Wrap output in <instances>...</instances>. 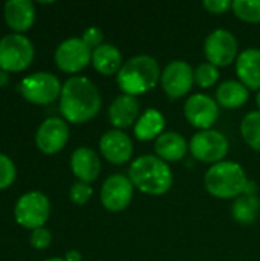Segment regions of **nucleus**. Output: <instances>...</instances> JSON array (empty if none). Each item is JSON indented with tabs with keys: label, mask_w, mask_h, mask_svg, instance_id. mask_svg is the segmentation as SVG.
I'll list each match as a JSON object with an SVG mask.
<instances>
[{
	"label": "nucleus",
	"mask_w": 260,
	"mask_h": 261,
	"mask_svg": "<svg viewBox=\"0 0 260 261\" xmlns=\"http://www.w3.org/2000/svg\"><path fill=\"white\" fill-rule=\"evenodd\" d=\"M231 9L247 23H260V0H234Z\"/></svg>",
	"instance_id": "nucleus-26"
},
{
	"label": "nucleus",
	"mask_w": 260,
	"mask_h": 261,
	"mask_svg": "<svg viewBox=\"0 0 260 261\" xmlns=\"http://www.w3.org/2000/svg\"><path fill=\"white\" fill-rule=\"evenodd\" d=\"M228 139L218 130H201L190 141V151L195 159L205 164H219L228 154Z\"/></svg>",
	"instance_id": "nucleus-7"
},
{
	"label": "nucleus",
	"mask_w": 260,
	"mask_h": 261,
	"mask_svg": "<svg viewBox=\"0 0 260 261\" xmlns=\"http://www.w3.org/2000/svg\"><path fill=\"white\" fill-rule=\"evenodd\" d=\"M256 102H257V106H259V109H260V90H259V93H257V96H256Z\"/></svg>",
	"instance_id": "nucleus-36"
},
{
	"label": "nucleus",
	"mask_w": 260,
	"mask_h": 261,
	"mask_svg": "<svg viewBox=\"0 0 260 261\" xmlns=\"http://www.w3.org/2000/svg\"><path fill=\"white\" fill-rule=\"evenodd\" d=\"M204 184L207 191L216 199H234L248 188L245 170L239 164L228 161L211 165L205 173Z\"/></svg>",
	"instance_id": "nucleus-4"
},
{
	"label": "nucleus",
	"mask_w": 260,
	"mask_h": 261,
	"mask_svg": "<svg viewBox=\"0 0 260 261\" xmlns=\"http://www.w3.org/2000/svg\"><path fill=\"white\" fill-rule=\"evenodd\" d=\"M69 139V127L60 118H48L37 130L35 144L37 147L46 153L54 154L60 151Z\"/></svg>",
	"instance_id": "nucleus-14"
},
{
	"label": "nucleus",
	"mask_w": 260,
	"mask_h": 261,
	"mask_svg": "<svg viewBox=\"0 0 260 261\" xmlns=\"http://www.w3.org/2000/svg\"><path fill=\"white\" fill-rule=\"evenodd\" d=\"M15 179V165L14 162L0 153V190L8 188Z\"/></svg>",
	"instance_id": "nucleus-28"
},
{
	"label": "nucleus",
	"mask_w": 260,
	"mask_h": 261,
	"mask_svg": "<svg viewBox=\"0 0 260 261\" xmlns=\"http://www.w3.org/2000/svg\"><path fill=\"white\" fill-rule=\"evenodd\" d=\"M129 179L136 190L149 196H162L173 185L170 167L153 154H144L135 159L129 170Z\"/></svg>",
	"instance_id": "nucleus-2"
},
{
	"label": "nucleus",
	"mask_w": 260,
	"mask_h": 261,
	"mask_svg": "<svg viewBox=\"0 0 260 261\" xmlns=\"http://www.w3.org/2000/svg\"><path fill=\"white\" fill-rule=\"evenodd\" d=\"M260 211V200L254 194L239 196L233 206V216L241 223H253Z\"/></svg>",
	"instance_id": "nucleus-24"
},
{
	"label": "nucleus",
	"mask_w": 260,
	"mask_h": 261,
	"mask_svg": "<svg viewBox=\"0 0 260 261\" xmlns=\"http://www.w3.org/2000/svg\"><path fill=\"white\" fill-rule=\"evenodd\" d=\"M61 84L58 78L49 72H37L26 76L20 83L21 95L34 104H49L61 95Z\"/></svg>",
	"instance_id": "nucleus-8"
},
{
	"label": "nucleus",
	"mask_w": 260,
	"mask_h": 261,
	"mask_svg": "<svg viewBox=\"0 0 260 261\" xmlns=\"http://www.w3.org/2000/svg\"><path fill=\"white\" fill-rule=\"evenodd\" d=\"M161 80L158 61L150 55H136L127 60L116 73V84L124 95L136 96L146 93Z\"/></svg>",
	"instance_id": "nucleus-3"
},
{
	"label": "nucleus",
	"mask_w": 260,
	"mask_h": 261,
	"mask_svg": "<svg viewBox=\"0 0 260 261\" xmlns=\"http://www.w3.org/2000/svg\"><path fill=\"white\" fill-rule=\"evenodd\" d=\"M195 83V70L182 60L170 61L161 73V86L170 99L182 98Z\"/></svg>",
	"instance_id": "nucleus-10"
},
{
	"label": "nucleus",
	"mask_w": 260,
	"mask_h": 261,
	"mask_svg": "<svg viewBox=\"0 0 260 261\" xmlns=\"http://www.w3.org/2000/svg\"><path fill=\"white\" fill-rule=\"evenodd\" d=\"M15 220L18 225L28 229L43 228L51 214V203L48 197L40 191H31L23 194L15 203Z\"/></svg>",
	"instance_id": "nucleus-6"
},
{
	"label": "nucleus",
	"mask_w": 260,
	"mask_h": 261,
	"mask_svg": "<svg viewBox=\"0 0 260 261\" xmlns=\"http://www.w3.org/2000/svg\"><path fill=\"white\" fill-rule=\"evenodd\" d=\"M92 64L103 75L118 73L123 67V55L113 44H101L92 50Z\"/></svg>",
	"instance_id": "nucleus-22"
},
{
	"label": "nucleus",
	"mask_w": 260,
	"mask_h": 261,
	"mask_svg": "<svg viewBox=\"0 0 260 261\" xmlns=\"http://www.w3.org/2000/svg\"><path fill=\"white\" fill-rule=\"evenodd\" d=\"M92 194H93V190H92V187H90L89 184H86V182H77V184H74L72 188H70V193H69L70 200H72L74 203H77V205H84V203H87V202L90 200Z\"/></svg>",
	"instance_id": "nucleus-29"
},
{
	"label": "nucleus",
	"mask_w": 260,
	"mask_h": 261,
	"mask_svg": "<svg viewBox=\"0 0 260 261\" xmlns=\"http://www.w3.org/2000/svg\"><path fill=\"white\" fill-rule=\"evenodd\" d=\"M218 80H219V69L208 61L199 64L195 69V83L202 89H208L215 86Z\"/></svg>",
	"instance_id": "nucleus-27"
},
{
	"label": "nucleus",
	"mask_w": 260,
	"mask_h": 261,
	"mask_svg": "<svg viewBox=\"0 0 260 261\" xmlns=\"http://www.w3.org/2000/svg\"><path fill=\"white\" fill-rule=\"evenodd\" d=\"M100 109L101 95L89 78L72 76L63 84L60 95V110L69 122H87L98 115Z\"/></svg>",
	"instance_id": "nucleus-1"
},
{
	"label": "nucleus",
	"mask_w": 260,
	"mask_h": 261,
	"mask_svg": "<svg viewBox=\"0 0 260 261\" xmlns=\"http://www.w3.org/2000/svg\"><path fill=\"white\" fill-rule=\"evenodd\" d=\"M241 133L253 150L260 151V112H251L242 119Z\"/></svg>",
	"instance_id": "nucleus-25"
},
{
	"label": "nucleus",
	"mask_w": 260,
	"mask_h": 261,
	"mask_svg": "<svg viewBox=\"0 0 260 261\" xmlns=\"http://www.w3.org/2000/svg\"><path fill=\"white\" fill-rule=\"evenodd\" d=\"M103 31L100 29V28H97V26H90V28H87L86 31H84V34H83V37H81V40L87 44V47L89 49H92V50H95L97 47H100L101 44H103Z\"/></svg>",
	"instance_id": "nucleus-31"
},
{
	"label": "nucleus",
	"mask_w": 260,
	"mask_h": 261,
	"mask_svg": "<svg viewBox=\"0 0 260 261\" xmlns=\"http://www.w3.org/2000/svg\"><path fill=\"white\" fill-rule=\"evenodd\" d=\"M204 52L208 63L216 67L230 66L234 60H238V40L234 34L227 29L213 31L204 43Z\"/></svg>",
	"instance_id": "nucleus-9"
},
{
	"label": "nucleus",
	"mask_w": 260,
	"mask_h": 261,
	"mask_svg": "<svg viewBox=\"0 0 260 261\" xmlns=\"http://www.w3.org/2000/svg\"><path fill=\"white\" fill-rule=\"evenodd\" d=\"M166 127L164 115L156 109H147L136 121L135 124V136L136 139L147 142L152 139H158L162 135V130Z\"/></svg>",
	"instance_id": "nucleus-21"
},
{
	"label": "nucleus",
	"mask_w": 260,
	"mask_h": 261,
	"mask_svg": "<svg viewBox=\"0 0 260 261\" xmlns=\"http://www.w3.org/2000/svg\"><path fill=\"white\" fill-rule=\"evenodd\" d=\"M55 63L63 72L77 73L92 63V49H89L81 38H67L57 47Z\"/></svg>",
	"instance_id": "nucleus-11"
},
{
	"label": "nucleus",
	"mask_w": 260,
	"mask_h": 261,
	"mask_svg": "<svg viewBox=\"0 0 260 261\" xmlns=\"http://www.w3.org/2000/svg\"><path fill=\"white\" fill-rule=\"evenodd\" d=\"M9 83V75L6 70L0 69V87H5L6 84Z\"/></svg>",
	"instance_id": "nucleus-34"
},
{
	"label": "nucleus",
	"mask_w": 260,
	"mask_h": 261,
	"mask_svg": "<svg viewBox=\"0 0 260 261\" xmlns=\"http://www.w3.org/2000/svg\"><path fill=\"white\" fill-rule=\"evenodd\" d=\"M236 73L247 89L260 90V49L250 47L239 54Z\"/></svg>",
	"instance_id": "nucleus-18"
},
{
	"label": "nucleus",
	"mask_w": 260,
	"mask_h": 261,
	"mask_svg": "<svg viewBox=\"0 0 260 261\" xmlns=\"http://www.w3.org/2000/svg\"><path fill=\"white\" fill-rule=\"evenodd\" d=\"M188 144L185 138L176 132H166L155 141V151L164 162H179L187 154Z\"/></svg>",
	"instance_id": "nucleus-20"
},
{
	"label": "nucleus",
	"mask_w": 260,
	"mask_h": 261,
	"mask_svg": "<svg viewBox=\"0 0 260 261\" xmlns=\"http://www.w3.org/2000/svg\"><path fill=\"white\" fill-rule=\"evenodd\" d=\"M250 98L248 89L234 80L224 81L216 90V102L224 109H238L242 107Z\"/></svg>",
	"instance_id": "nucleus-23"
},
{
	"label": "nucleus",
	"mask_w": 260,
	"mask_h": 261,
	"mask_svg": "<svg viewBox=\"0 0 260 261\" xmlns=\"http://www.w3.org/2000/svg\"><path fill=\"white\" fill-rule=\"evenodd\" d=\"M139 118V102L135 96L120 95L116 96L109 107V119L116 130L127 128L133 125Z\"/></svg>",
	"instance_id": "nucleus-16"
},
{
	"label": "nucleus",
	"mask_w": 260,
	"mask_h": 261,
	"mask_svg": "<svg viewBox=\"0 0 260 261\" xmlns=\"http://www.w3.org/2000/svg\"><path fill=\"white\" fill-rule=\"evenodd\" d=\"M133 184L123 174H112L101 188V203L110 213L124 211L133 197Z\"/></svg>",
	"instance_id": "nucleus-12"
},
{
	"label": "nucleus",
	"mask_w": 260,
	"mask_h": 261,
	"mask_svg": "<svg viewBox=\"0 0 260 261\" xmlns=\"http://www.w3.org/2000/svg\"><path fill=\"white\" fill-rule=\"evenodd\" d=\"M204 8L211 12V14H224L228 9L233 8V2L230 0H205L204 2Z\"/></svg>",
	"instance_id": "nucleus-32"
},
{
	"label": "nucleus",
	"mask_w": 260,
	"mask_h": 261,
	"mask_svg": "<svg viewBox=\"0 0 260 261\" xmlns=\"http://www.w3.org/2000/svg\"><path fill=\"white\" fill-rule=\"evenodd\" d=\"M184 115L193 127L210 130L219 118V106L208 95L196 93L185 101Z\"/></svg>",
	"instance_id": "nucleus-13"
},
{
	"label": "nucleus",
	"mask_w": 260,
	"mask_h": 261,
	"mask_svg": "<svg viewBox=\"0 0 260 261\" xmlns=\"http://www.w3.org/2000/svg\"><path fill=\"white\" fill-rule=\"evenodd\" d=\"M5 20L14 31H26L35 20V8L31 0H9L3 6Z\"/></svg>",
	"instance_id": "nucleus-19"
},
{
	"label": "nucleus",
	"mask_w": 260,
	"mask_h": 261,
	"mask_svg": "<svg viewBox=\"0 0 260 261\" xmlns=\"http://www.w3.org/2000/svg\"><path fill=\"white\" fill-rule=\"evenodd\" d=\"M100 150L104 159L113 165H123L133 154V144L123 130H109L100 139Z\"/></svg>",
	"instance_id": "nucleus-15"
},
{
	"label": "nucleus",
	"mask_w": 260,
	"mask_h": 261,
	"mask_svg": "<svg viewBox=\"0 0 260 261\" xmlns=\"http://www.w3.org/2000/svg\"><path fill=\"white\" fill-rule=\"evenodd\" d=\"M34 58L32 43L20 34H9L0 40V69L18 72L26 69Z\"/></svg>",
	"instance_id": "nucleus-5"
},
{
	"label": "nucleus",
	"mask_w": 260,
	"mask_h": 261,
	"mask_svg": "<svg viewBox=\"0 0 260 261\" xmlns=\"http://www.w3.org/2000/svg\"><path fill=\"white\" fill-rule=\"evenodd\" d=\"M70 168L74 174L80 179V182L90 184L97 180L101 171V162L98 154L87 147H80L72 153Z\"/></svg>",
	"instance_id": "nucleus-17"
},
{
	"label": "nucleus",
	"mask_w": 260,
	"mask_h": 261,
	"mask_svg": "<svg viewBox=\"0 0 260 261\" xmlns=\"http://www.w3.org/2000/svg\"><path fill=\"white\" fill-rule=\"evenodd\" d=\"M44 261H66V260H64V258H57V257H55V258H49V260H44Z\"/></svg>",
	"instance_id": "nucleus-35"
},
{
	"label": "nucleus",
	"mask_w": 260,
	"mask_h": 261,
	"mask_svg": "<svg viewBox=\"0 0 260 261\" xmlns=\"http://www.w3.org/2000/svg\"><path fill=\"white\" fill-rule=\"evenodd\" d=\"M66 261H81V254L78 251H69L64 257Z\"/></svg>",
	"instance_id": "nucleus-33"
},
{
	"label": "nucleus",
	"mask_w": 260,
	"mask_h": 261,
	"mask_svg": "<svg viewBox=\"0 0 260 261\" xmlns=\"http://www.w3.org/2000/svg\"><path fill=\"white\" fill-rule=\"evenodd\" d=\"M52 242V234L46 228H37L31 234V245L35 249H46Z\"/></svg>",
	"instance_id": "nucleus-30"
}]
</instances>
